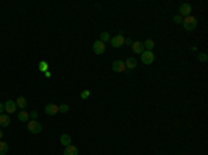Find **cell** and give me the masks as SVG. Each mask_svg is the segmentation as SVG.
<instances>
[{
	"mask_svg": "<svg viewBox=\"0 0 208 155\" xmlns=\"http://www.w3.org/2000/svg\"><path fill=\"white\" fill-rule=\"evenodd\" d=\"M182 24H183V28H185L186 31H193V29L197 26V20L193 16H189L182 21Z\"/></svg>",
	"mask_w": 208,
	"mask_h": 155,
	"instance_id": "obj_1",
	"label": "cell"
},
{
	"mask_svg": "<svg viewBox=\"0 0 208 155\" xmlns=\"http://www.w3.org/2000/svg\"><path fill=\"white\" fill-rule=\"evenodd\" d=\"M28 130L29 133H34V135H38V133L42 132V125L38 121H29L28 122Z\"/></svg>",
	"mask_w": 208,
	"mask_h": 155,
	"instance_id": "obj_2",
	"label": "cell"
},
{
	"mask_svg": "<svg viewBox=\"0 0 208 155\" xmlns=\"http://www.w3.org/2000/svg\"><path fill=\"white\" fill-rule=\"evenodd\" d=\"M142 62L146 65H151L154 62V54H153V51H147V50H144L143 53H142Z\"/></svg>",
	"mask_w": 208,
	"mask_h": 155,
	"instance_id": "obj_3",
	"label": "cell"
},
{
	"mask_svg": "<svg viewBox=\"0 0 208 155\" xmlns=\"http://www.w3.org/2000/svg\"><path fill=\"white\" fill-rule=\"evenodd\" d=\"M111 68H112V71H114V72H125V71H126L125 62L121 61V60H117V61L112 62Z\"/></svg>",
	"mask_w": 208,
	"mask_h": 155,
	"instance_id": "obj_4",
	"label": "cell"
},
{
	"mask_svg": "<svg viewBox=\"0 0 208 155\" xmlns=\"http://www.w3.org/2000/svg\"><path fill=\"white\" fill-rule=\"evenodd\" d=\"M93 51L96 53L97 55H102L104 51H106V44L103 43V42H100V40H96L93 43Z\"/></svg>",
	"mask_w": 208,
	"mask_h": 155,
	"instance_id": "obj_5",
	"label": "cell"
},
{
	"mask_svg": "<svg viewBox=\"0 0 208 155\" xmlns=\"http://www.w3.org/2000/svg\"><path fill=\"white\" fill-rule=\"evenodd\" d=\"M110 40H111V46L115 47V49L121 47L125 43V38L122 36V35H115V36L112 38V39H110Z\"/></svg>",
	"mask_w": 208,
	"mask_h": 155,
	"instance_id": "obj_6",
	"label": "cell"
},
{
	"mask_svg": "<svg viewBox=\"0 0 208 155\" xmlns=\"http://www.w3.org/2000/svg\"><path fill=\"white\" fill-rule=\"evenodd\" d=\"M4 111L7 112V114H13V112H16L17 111V104L11 100H7L4 103Z\"/></svg>",
	"mask_w": 208,
	"mask_h": 155,
	"instance_id": "obj_7",
	"label": "cell"
},
{
	"mask_svg": "<svg viewBox=\"0 0 208 155\" xmlns=\"http://www.w3.org/2000/svg\"><path fill=\"white\" fill-rule=\"evenodd\" d=\"M44 112H46L47 115H50V116H53V115H56L58 112V105H56V104H46V107H44Z\"/></svg>",
	"mask_w": 208,
	"mask_h": 155,
	"instance_id": "obj_8",
	"label": "cell"
},
{
	"mask_svg": "<svg viewBox=\"0 0 208 155\" xmlns=\"http://www.w3.org/2000/svg\"><path fill=\"white\" fill-rule=\"evenodd\" d=\"M179 13H180V16L189 17L190 13H192V6H190L189 3H183V4L180 6V8H179Z\"/></svg>",
	"mask_w": 208,
	"mask_h": 155,
	"instance_id": "obj_9",
	"label": "cell"
},
{
	"mask_svg": "<svg viewBox=\"0 0 208 155\" xmlns=\"http://www.w3.org/2000/svg\"><path fill=\"white\" fill-rule=\"evenodd\" d=\"M132 49H133V53H135V54H142V53L144 51V46L142 42H133Z\"/></svg>",
	"mask_w": 208,
	"mask_h": 155,
	"instance_id": "obj_10",
	"label": "cell"
},
{
	"mask_svg": "<svg viewBox=\"0 0 208 155\" xmlns=\"http://www.w3.org/2000/svg\"><path fill=\"white\" fill-rule=\"evenodd\" d=\"M138 65V60L135 57H129L125 61V67H126V69H133V68Z\"/></svg>",
	"mask_w": 208,
	"mask_h": 155,
	"instance_id": "obj_11",
	"label": "cell"
},
{
	"mask_svg": "<svg viewBox=\"0 0 208 155\" xmlns=\"http://www.w3.org/2000/svg\"><path fill=\"white\" fill-rule=\"evenodd\" d=\"M10 122H11V119H10V116H8L7 114L0 115V126H2V127H7L8 125H10Z\"/></svg>",
	"mask_w": 208,
	"mask_h": 155,
	"instance_id": "obj_12",
	"label": "cell"
},
{
	"mask_svg": "<svg viewBox=\"0 0 208 155\" xmlns=\"http://www.w3.org/2000/svg\"><path fill=\"white\" fill-rule=\"evenodd\" d=\"M64 155H78V148L72 144L67 145L65 150H64Z\"/></svg>",
	"mask_w": 208,
	"mask_h": 155,
	"instance_id": "obj_13",
	"label": "cell"
},
{
	"mask_svg": "<svg viewBox=\"0 0 208 155\" xmlns=\"http://www.w3.org/2000/svg\"><path fill=\"white\" fill-rule=\"evenodd\" d=\"M71 141H72V140H71V136H68L67 133H64V135H61V137H60V143L62 145H64V147H67V145H70L71 144Z\"/></svg>",
	"mask_w": 208,
	"mask_h": 155,
	"instance_id": "obj_14",
	"label": "cell"
},
{
	"mask_svg": "<svg viewBox=\"0 0 208 155\" xmlns=\"http://www.w3.org/2000/svg\"><path fill=\"white\" fill-rule=\"evenodd\" d=\"M16 104H17V107H20L21 109H25L26 105H28V101H26L25 97H18L17 101H16Z\"/></svg>",
	"mask_w": 208,
	"mask_h": 155,
	"instance_id": "obj_15",
	"label": "cell"
},
{
	"mask_svg": "<svg viewBox=\"0 0 208 155\" xmlns=\"http://www.w3.org/2000/svg\"><path fill=\"white\" fill-rule=\"evenodd\" d=\"M18 119H20V121H22V122H29V114L22 109V111L18 112Z\"/></svg>",
	"mask_w": 208,
	"mask_h": 155,
	"instance_id": "obj_16",
	"label": "cell"
},
{
	"mask_svg": "<svg viewBox=\"0 0 208 155\" xmlns=\"http://www.w3.org/2000/svg\"><path fill=\"white\" fill-rule=\"evenodd\" d=\"M143 46H144V49H147V51H151V50L154 49V46H156V43H154L151 39H147L143 43Z\"/></svg>",
	"mask_w": 208,
	"mask_h": 155,
	"instance_id": "obj_17",
	"label": "cell"
},
{
	"mask_svg": "<svg viewBox=\"0 0 208 155\" xmlns=\"http://www.w3.org/2000/svg\"><path fill=\"white\" fill-rule=\"evenodd\" d=\"M8 151V144L6 141H2L0 140V155H6Z\"/></svg>",
	"mask_w": 208,
	"mask_h": 155,
	"instance_id": "obj_18",
	"label": "cell"
},
{
	"mask_svg": "<svg viewBox=\"0 0 208 155\" xmlns=\"http://www.w3.org/2000/svg\"><path fill=\"white\" fill-rule=\"evenodd\" d=\"M110 35L108 32H103V33H100V42H103V43H107V42H110Z\"/></svg>",
	"mask_w": 208,
	"mask_h": 155,
	"instance_id": "obj_19",
	"label": "cell"
},
{
	"mask_svg": "<svg viewBox=\"0 0 208 155\" xmlns=\"http://www.w3.org/2000/svg\"><path fill=\"white\" fill-rule=\"evenodd\" d=\"M47 68H49V65H47L46 61H40L39 62V71H40V72H46Z\"/></svg>",
	"mask_w": 208,
	"mask_h": 155,
	"instance_id": "obj_20",
	"label": "cell"
},
{
	"mask_svg": "<svg viewBox=\"0 0 208 155\" xmlns=\"http://www.w3.org/2000/svg\"><path fill=\"white\" fill-rule=\"evenodd\" d=\"M68 109H70V107H68L67 104H61V105L58 107V112H62V114H67Z\"/></svg>",
	"mask_w": 208,
	"mask_h": 155,
	"instance_id": "obj_21",
	"label": "cell"
},
{
	"mask_svg": "<svg viewBox=\"0 0 208 155\" xmlns=\"http://www.w3.org/2000/svg\"><path fill=\"white\" fill-rule=\"evenodd\" d=\"M89 96H90V91H89V90H83L82 93H81V98H82V100H86Z\"/></svg>",
	"mask_w": 208,
	"mask_h": 155,
	"instance_id": "obj_22",
	"label": "cell"
},
{
	"mask_svg": "<svg viewBox=\"0 0 208 155\" xmlns=\"http://www.w3.org/2000/svg\"><path fill=\"white\" fill-rule=\"evenodd\" d=\"M198 60H200V61H207V54L206 53H200V54H198Z\"/></svg>",
	"mask_w": 208,
	"mask_h": 155,
	"instance_id": "obj_23",
	"label": "cell"
},
{
	"mask_svg": "<svg viewBox=\"0 0 208 155\" xmlns=\"http://www.w3.org/2000/svg\"><path fill=\"white\" fill-rule=\"evenodd\" d=\"M174 21H175V22H176V24H182V17H180V16H175L174 17Z\"/></svg>",
	"mask_w": 208,
	"mask_h": 155,
	"instance_id": "obj_24",
	"label": "cell"
},
{
	"mask_svg": "<svg viewBox=\"0 0 208 155\" xmlns=\"http://www.w3.org/2000/svg\"><path fill=\"white\" fill-rule=\"evenodd\" d=\"M29 116H31L34 121H36V118H38V111H32L31 114H29Z\"/></svg>",
	"mask_w": 208,
	"mask_h": 155,
	"instance_id": "obj_25",
	"label": "cell"
},
{
	"mask_svg": "<svg viewBox=\"0 0 208 155\" xmlns=\"http://www.w3.org/2000/svg\"><path fill=\"white\" fill-rule=\"evenodd\" d=\"M124 44H129V46H132V39H125Z\"/></svg>",
	"mask_w": 208,
	"mask_h": 155,
	"instance_id": "obj_26",
	"label": "cell"
},
{
	"mask_svg": "<svg viewBox=\"0 0 208 155\" xmlns=\"http://www.w3.org/2000/svg\"><path fill=\"white\" fill-rule=\"evenodd\" d=\"M3 111H4V104H3V103H0V115L3 114Z\"/></svg>",
	"mask_w": 208,
	"mask_h": 155,
	"instance_id": "obj_27",
	"label": "cell"
},
{
	"mask_svg": "<svg viewBox=\"0 0 208 155\" xmlns=\"http://www.w3.org/2000/svg\"><path fill=\"white\" fill-rule=\"evenodd\" d=\"M44 75H46L47 78H50V76H52V73H50V72H49V71H46V72H44Z\"/></svg>",
	"mask_w": 208,
	"mask_h": 155,
	"instance_id": "obj_28",
	"label": "cell"
},
{
	"mask_svg": "<svg viewBox=\"0 0 208 155\" xmlns=\"http://www.w3.org/2000/svg\"><path fill=\"white\" fill-rule=\"evenodd\" d=\"M2 137H3V132L0 130V140H2Z\"/></svg>",
	"mask_w": 208,
	"mask_h": 155,
	"instance_id": "obj_29",
	"label": "cell"
}]
</instances>
